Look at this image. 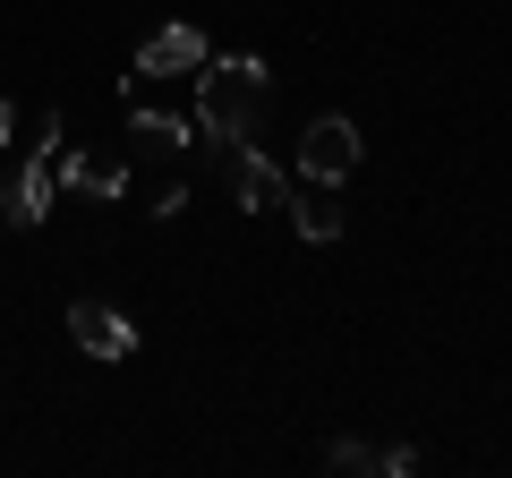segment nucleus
Here are the masks:
<instances>
[{
  "label": "nucleus",
  "mask_w": 512,
  "mask_h": 478,
  "mask_svg": "<svg viewBox=\"0 0 512 478\" xmlns=\"http://www.w3.org/2000/svg\"><path fill=\"white\" fill-rule=\"evenodd\" d=\"M52 188H60L52 146H26V154H18V171H9V188H0V214L18 222V231H35V222L52 214Z\"/></svg>",
  "instance_id": "nucleus-3"
},
{
  "label": "nucleus",
  "mask_w": 512,
  "mask_h": 478,
  "mask_svg": "<svg viewBox=\"0 0 512 478\" xmlns=\"http://www.w3.org/2000/svg\"><path fill=\"white\" fill-rule=\"evenodd\" d=\"M231 197H239V214H282L291 205V180L274 171V154H256V137L231 146Z\"/></svg>",
  "instance_id": "nucleus-4"
},
{
  "label": "nucleus",
  "mask_w": 512,
  "mask_h": 478,
  "mask_svg": "<svg viewBox=\"0 0 512 478\" xmlns=\"http://www.w3.org/2000/svg\"><path fill=\"white\" fill-rule=\"evenodd\" d=\"M52 171H60L69 188H86V197H120V188H128V163H120L111 146H69V137H60Z\"/></svg>",
  "instance_id": "nucleus-7"
},
{
  "label": "nucleus",
  "mask_w": 512,
  "mask_h": 478,
  "mask_svg": "<svg viewBox=\"0 0 512 478\" xmlns=\"http://www.w3.org/2000/svg\"><path fill=\"white\" fill-rule=\"evenodd\" d=\"M205 60H214V52H205V35L188 18L180 26H154V35L137 43V77H197Z\"/></svg>",
  "instance_id": "nucleus-6"
},
{
  "label": "nucleus",
  "mask_w": 512,
  "mask_h": 478,
  "mask_svg": "<svg viewBox=\"0 0 512 478\" xmlns=\"http://www.w3.org/2000/svg\"><path fill=\"white\" fill-rule=\"evenodd\" d=\"M128 137H137V146H154V154L171 163V154L197 146V120H180V111H146V103H137V111H128Z\"/></svg>",
  "instance_id": "nucleus-8"
},
{
  "label": "nucleus",
  "mask_w": 512,
  "mask_h": 478,
  "mask_svg": "<svg viewBox=\"0 0 512 478\" xmlns=\"http://www.w3.org/2000/svg\"><path fill=\"white\" fill-rule=\"evenodd\" d=\"M376 470H384V478H410V470H419V444H384Z\"/></svg>",
  "instance_id": "nucleus-11"
},
{
  "label": "nucleus",
  "mask_w": 512,
  "mask_h": 478,
  "mask_svg": "<svg viewBox=\"0 0 512 478\" xmlns=\"http://www.w3.org/2000/svg\"><path fill=\"white\" fill-rule=\"evenodd\" d=\"M325 461H333V470H376V444L342 436V444H325Z\"/></svg>",
  "instance_id": "nucleus-10"
},
{
  "label": "nucleus",
  "mask_w": 512,
  "mask_h": 478,
  "mask_svg": "<svg viewBox=\"0 0 512 478\" xmlns=\"http://www.w3.org/2000/svg\"><path fill=\"white\" fill-rule=\"evenodd\" d=\"M299 171H308L316 188H342L350 171H359V120H342V111L308 120V137H299Z\"/></svg>",
  "instance_id": "nucleus-2"
},
{
  "label": "nucleus",
  "mask_w": 512,
  "mask_h": 478,
  "mask_svg": "<svg viewBox=\"0 0 512 478\" xmlns=\"http://www.w3.org/2000/svg\"><path fill=\"white\" fill-rule=\"evenodd\" d=\"M291 222H299V239H308V248H333V239H342V197L308 180V197H291Z\"/></svg>",
  "instance_id": "nucleus-9"
},
{
  "label": "nucleus",
  "mask_w": 512,
  "mask_h": 478,
  "mask_svg": "<svg viewBox=\"0 0 512 478\" xmlns=\"http://www.w3.org/2000/svg\"><path fill=\"white\" fill-rule=\"evenodd\" d=\"M265 94H274V69H265L256 52L205 60L197 69V129L222 137V146H248L256 120H265Z\"/></svg>",
  "instance_id": "nucleus-1"
},
{
  "label": "nucleus",
  "mask_w": 512,
  "mask_h": 478,
  "mask_svg": "<svg viewBox=\"0 0 512 478\" xmlns=\"http://www.w3.org/2000/svg\"><path fill=\"white\" fill-rule=\"evenodd\" d=\"M9 137H18V111H9V103H0V154H9Z\"/></svg>",
  "instance_id": "nucleus-12"
},
{
  "label": "nucleus",
  "mask_w": 512,
  "mask_h": 478,
  "mask_svg": "<svg viewBox=\"0 0 512 478\" xmlns=\"http://www.w3.org/2000/svg\"><path fill=\"white\" fill-rule=\"evenodd\" d=\"M69 342L86 350V359H103V368H111V359H128V350H137V325H128L120 308H103V299H77V308H69Z\"/></svg>",
  "instance_id": "nucleus-5"
}]
</instances>
